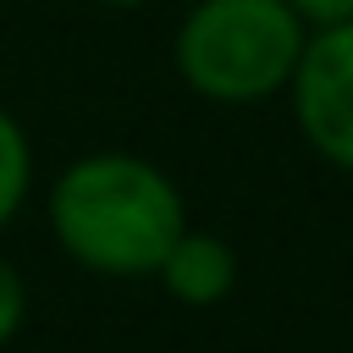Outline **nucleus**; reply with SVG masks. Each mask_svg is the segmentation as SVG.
Returning <instances> with one entry per match:
<instances>
[{
    "mask_svg": "<svg viewBox=\"0 0 353 353\" xmlns=\"http://www.w3.org/2000/svg\"><path fill=\"white\" fill-rule=\"evenodd\" d=\"M188 221L182 182L132 149H88L44 182L50 243L99 281H154Z\"/></svg>",
    "mask_w": 353,
    "mask_h": 353,
    "instance_id": "1",
    "label": "nucleus"
},
{
    "mask_svg": "<svg viewBox=\"0 0 353 353\" xmlns=\"http://www.w3.org/2000/svg\"><path fill=\"white\" fill-rule=\"evenodd\" d=\"M303 39L287 0H193L171 28V72L204 105L254 110L287 94Z\"/></svg>",
    "mask_w": 353,
    "mask_h": 353,
    "instance_id": "2",
    "label": "nucleus"
},
{
    "mask_svg": "<svg viewBox=\"0 0 353 353\" xmlns=\"http://www.w3.org/2000/svg\"><path fill=\"white\" fill-rule=\"evenodd\" d=\"M281 99L309 154L353 176V22L309 28Z\"/></svg>",
    "mask_w": 353,
    "mask_h": 353,
    "instance_id": "3",
    "label": "nucleus"
},
{
    "mask_svg": "<svg viewBox=\"0 0 353 353\" xmlns=\"http://www.w3.org/2000/svg\"><path fill=\"white\" fill-rule=\"evenodd\" d=\"M237 276H243L237 248H232L221 232L193 226V221L176 232V243L165 248V259H160V270H154V281H160L176 303H188V309L226 303V298L237 292Z\"/></svg>",
    "mask_w": 353,
    "mask_h": 353,
    "instance_id": "4",
    "label": "nucleus"
},
{
    "mask_svg": "<svg viewBox=\"0 0 353 353\" xmlns=\"http://www.w3.org/2000/svg\"><path fill=\"white\" fill-rule=\"evenodd\" d=\"M33 188H39V154H33V138H28L22 116H17L11 105H0V237L22 221Z\"/></svg>",
    "mask_w": 353,
    "mask_h": 353,
    "instance_id": "5",
    "label": "nucleus"
},
{
    "mask_svg": "<svg viewBox=\"0 0 353 353\" xmlns=\"http://www.w3.org/2000/svg\"><path fill=\"white\" fill-rule=\"evenodd\" d=\"M28 309H33V292H28V276L22 265L0 248V347H11L28 325Z\"/></svg>",
    "mask_w": 353,
    "mask_h": 353,
    "instance_id": "6",
    "label": "nucleus"
},
{
    "mask_svg": "<svg viewBox=\"0 0 353 353\" xmlns=\"http://www.w3.org/2000/svg\"><path fill=\"white\" fill-rule=\"evenodd\" d=\"M303 28H331V22H353V0H287Z\"/></svg>",
    "mask_w": 353,
    "mask_h": 353,
    "instance_id": "7",
    "label": "nucleus"
},
{
    "mask_svg": "<svg viewBox=\"0 0 353 353\" xmlns=\"http://www.w3.org/2000/svg\"><path fill=\"white\" fill-rule=\"evenodd\" d=\"M94 6H110V11H143V6H154V0H94Z\"/></svg>",
    "mask_w": 353,
    "mask_h": 353,
    "instance_id": "8",
    "label": "nucleus"
}]
</instances>
